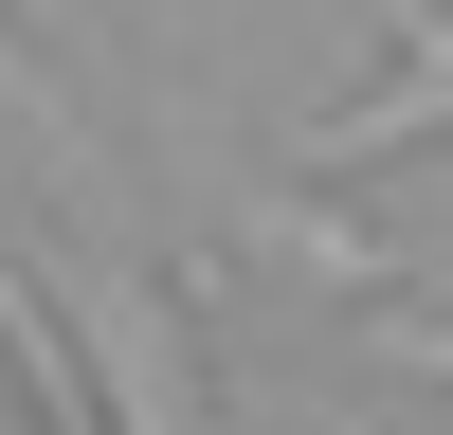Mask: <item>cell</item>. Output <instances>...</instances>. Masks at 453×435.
Masks as SVG:
<instances>
[{
  "label": "cell",
  "mask_w": 453,
  "mask_h": 435,
  "mask_svg": "<svg viewBox=\"0 0 453 435\" xmlns=\"http://www.w3.org/2000/svg\"><path fill=\"white\" fill-rule=\"evenodd\" d=\"M399 145H453V19H435V0H399V72H381L363 109H326L309 164L345 181V164H399Z\"/></svg>",
  "instance_id": "cell-1"
},
{
  "label": "cell",
  "mask_w": 453,
  "mask_h": 435,
  "mask_svg": "<svg viewBox=\"0 0 453 435\" xmlns=\"http://www.w3.org/2000/svg\"><path fill=\"white\" fill-rule=\"evenodd\" d=\"M0 435H19V417H0Z\"/></svg>",
  "instance_id": "cell-2"
}]
</instances>
